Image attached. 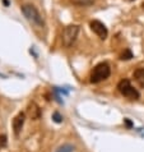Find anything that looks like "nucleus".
<instances>
[{
	"label": "nucleus",
	"mask_w": 144,
	"mask_h": 152,
	"mask_svg": "<svg viewBox=\"0 0 144 152\" xmlns=\"http://www.w3.org/2000/svg\"><path fill=\"white\" fill-rule=\"evenodd\" d=\"M111 74V68L107 63H100L93 68L91 73V83H100L107 79Z\"/></svg>",
	"instance_id": "f03ea898"
},
{
	"label": "nucleus",
	"mask_w": 144,
	"mask_h": 152,
	"mask_svg": "<svg viewBox=\"0 0 144 152\" xmlns=\"http://www.w3.org/2000/svg\"><path fill=\"white\" fill-rule=\"evenodd\" d=\"M131 58H134V56H133V53H131L129 49H126L125 51L121 54V56H120L121 60H130Z\"/></svg>",
	"instance_id": "9b49d317"
},
{
	"label": "nucleus",
	"mask_w": 144,
	"mask_h": 152,
	"mask_svg": "<svg viewBox=\"0 0 144 152\" xmlns=\"http://www.w3.org/2000/svg\"><path fill=\"white\" fill-rule=\"evenodd\" d=\"M124 121H125V124H126V125H128V126H129V128H131V126H133V123H131V121H130L129 119H125Z\"/></svg>",
	"instance_id": "4468645a"
},
{
	"label": "nucleus",
	"mask_w": 144,
	"mask_h": 152,
	"mask_svg": "<svg viewBox=\"0 0 144 152\" xmlns=\"http://www.w3.org/2000/svg\"><path fill=\"white\" fill-rule=\"evenodd\" d=\"M117 90L122 96H125L126 99H129V100H138L139 97H140L139 91L131 86L129 79H121V81L117 83Z\"/></svg>",
	"instance_id": "7ed1b4c3"
},
{
	"label": "nucleus",
	"mask_w": 144,
	"mask_h": 152,
	"mask_svg": "<svg viewBox=\"0 0 144 152\" xmlns=\"http://www.w3.org/2000/svg\"><path fill=\"white\" fill-rule=\"evenodd\" d=\"M20 9H22L23 15L26 17V19L29 23H32L33 26L40 27V28L45 27V20L42 18V15L40 14V12L36 9L35 5H32V4H24Z\"/></svg>",
	"instance_id": "f257e3e1"
},
{
	"label": "nucleus",
	"mask_w": 144,
	"mask_h": 152,
	"mask_svg": "<svg viewBox=\"0 0 144 152\" xmlns=\"http://www.w3.org/2000/svg\"><path fill=\"white\" fill-rule=\"evenodd\" d=\"M24 120H26V115H24V113H18L17 114V116L13 119V129H14V133L18 136L20 133V130H22L23 125H24Z\"/></svg>",
	"instance_id": "423d86ee"
},
{
	"label": "nucleus",
	"mask_w": 144,
	"mask_h": 152,
	"mask_svg": "<svg viewBox=\"0 0 144 152\" xmlns=\"http://www.w3.org/2000/svg\"><path fill=\"white\" fill-rule=\"evenodd\" d=\"M5 146H7V136L1 134V136H0V148H1V147H5Z\"/></svg>",
	"instance_id": "ddd939ff"
},
{
	"label": "nucleus",
	"mask_w": 144,
	"mask_h": 152,
	"mask_svg": "<svg viewBox=\"0 0 144 152\" xmlns=\"http://www.w3.org/2000/svg\"><path fill=\"white\" fill-rule=\"evenodd\" d=\"M78 33H79V26H77V24L66 26L64 31H63V45L65 48H70L77 40Z\"/></svg>",
	"instance_id": "20e7f679"
},
{
	"label": "nucleus",
	"mask_w": 144,
	"mask_h": 152,
	"mask_svg": "<svg viewBox=\"0 0 144 152\" xmlns=\"http://www.w3.org/2000/svg\"><path fill=\"white\" fill-rule=\"evenodd\" d=\"M143 9H144V3H143Z\"/></svg>",
	"instance_id": "2eb2a0df"
},
{
	"label": "nucleus",
	"mask_w": 144,
	"mask_h": 152,
	"mask_svg": "<svg viewBox=\"0 0 144 152\" xmlns=\"http://www.w3.org/2000/svg\"><path fill=\"white\" fill-rule=\"evenodd\" d=\"M28 115L33 120H37V119H40V118H41V109H40V106L36 102L29 104V106H28Z\"/></svg>",
	"instance_id": "0eeeda50"
},
{
	"label": "nucleus",
	"mask_w": 144,
	"mask_h": 152,
	"mask_svg": "<svg viewBox=\"0 0 144 152\" xmlns=\"http://www.w3.org/2000/svg\"><path fill=\"white\" fill-rule=\"evenodd\" d=\"M95 1L96 0H70V3L77 7H91L95 4Z\"/></svg>",
	"instance_id": "1a4fd4ad"
},
{
	"label": "nucleus",
	"mask_w": 144,
	"mask_h": 152,
	"mask_svg": "<svg viewBox=\"0 0 144 152\" xmlns=\"http://www.w3.org/2000/svg\"><path fill=\"white\" fill-rule=\"evenodd\" d=\"M89 26H91V29L93 32L96 33L97 36L100 37L101 40H106L107 39V35H108V31H107V28H106L105 24L101 22V20H97V19H93L92 22L89 23Z\"/></svg>",
	"instance_id": "39448f33"
},
{
	"label": "nucleus",
	"mask_w": 144,
	"mask_h": 152,
	"mask_svg": "<svg viewBox=\"0 0 144 152\" xmlns=\"http://www.w3.org/2000/svg\"><path fill=\"white\" fill-rule=\"evenodd\" d=\"M52 119H54V121L55 123H61L63 121V116L60 115V113H57V111H55L54 114H52Z\"/></svg>",
	"instance_id": "f8f14e48"
},
{
	"label": "nucleus",
	"mask_w": 144,
	"mask_h": 152,
	"mask_svg": "<svg viewBox=\"0 0 144 152\" xmlns=\"http://www.w3.org/2000/svg\"><path fill=\"white\" fill-rule=\"evenodd\" d=\"M134 79L137 81L142 87H144V68H138L135 69L134 74H133Z\"/></svg>",
	"instance_id": "6e6552de"
},
{
	"label": "nucleus",
	"mask_w": 144,
	"mask_h": 152,
	"mask_svg": "<svg viewBox=\"0 0 144 152\" xmlns=\"http://www.w3.org/2000/svg\"><path fill=\"white\" fill-rule=\"evenodd\" d=\"M73 151H74V146H71V145H63V146L59 147V148L55 152H73Z\"/></svg>",
	"instance_id": "9d476101"
}]
</instances>
